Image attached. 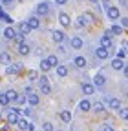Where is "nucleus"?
I'll use <instances>...</instances> for the list:
<instances>
[{"instance_id":"f257e3e1","label":"nucleus","mask_w":128,"mask_h":131,"mask_svg":"<svg viewBox=\"0 0 128 131\" xmlns=\"http://www.w3.org/2000/svg\"><path fill=\"white\" fill-rule=\"evenodd\" d=\"M19 109H11L7 115V124H19Z\"/></svg>"},{"instance_id":"f03ea898","label":"nucleus","mask_w":128,"mask_h":131,"mask_svg":"<svg viewBox=\"0 0 128 131\" xmlns=\"http://www.w3.org/2000/svg\"><path fill=\"white\" fill-rule=\"evenodd\" d=\"M106 13H108V16L112 20H117L119 18V7H114V6H110L108 9H106Z\"/></svg>"},{"instance_id":"7ed1b4c3","label":"nucleus","mask_w":128,"mask_h":131,"mask_svg":"<svg viewBox=\"0 0 128 131\" xmlns=\"http://www.w3.org/2000/svg\"><path fill=\"white\" fill-rule=\"evenodd\" d=\"M17 126H19V127H20L22 131H24V129H28V131H33V126H31V124H29V122H28L26 118H20Z\"/></svg>"},{"instance_id":"20e7f679","label":"nucleus","mask_w":128,"mask_h":131,"mask_svg":"<svg viewBox=\"0 0 128 131\" xmlns=\"http://www.w3.org/2000/svg\"><path fill=\"white\" fill-rule=\"evenodd\" d=\"M108 55H110V51H108V47H104V46H101V47L97 49V57H99L101 60H104V58H108Z\"/></svg>"},{"instance_id":"39448f33","label":"nucleus","mask_w":128,"mask_h":131,"mask_svg":"<svg viewBox=\"0 0 128 131\" xmlns=\"http://www.w3.org/2000/svg\"><path fill=\"white\" fill-rule=\"evenodd\" d=\"M59 22H60V24H62L64 27H68L71 20H70V16H68L66 13H60V15H59Z\"/></svg>"},{"instance_id":"423d86ee","label":"nucleus","mask_w":128,"mask_h":131,"mask_svg":"<svg viewBox=\"0 0 128 131\" xmlns=\"http://www.w3.org/2000/svg\"><path fill=\"white\" fill-rule=\"evenodd\" d=\"M20 71V64H15V66H7V68H6V73L7 75H15V73H19Z\"/></svg>"},{"instance_id":"0eeeda50","label":"nucleus","mask_w":128,"mask_h":131,"mask_svg":"<svg viewBox=\"0 0 128 131\" xmlns=\"http://www.w3.org/2000/svg\"><path fill=\"white\" fill-rule=\"evenodd\" d=\"M60 120H62V122H66V124H70V120H71V113H70L68 109L60 111Z\"/></svg>"},{"instance_id":"6e6552de","label":"nucleus","mask_w":128,"mask_h":131,"mask_svg":"<svg viewBox=\"0 0 128 131\" xmlns=\"http://www.w3.org/2000/svg\"><path fill=\"white\" fill-rule=\"evenodd\" d=\"M4 35H6V38H9V40H15V37H17V35H19V33H17V31H15L13 27H7V29L4 31Z\"/></svg>"},{"instance_id":"1a4fd4ad","label":"nucleus","mask_w":128,"mask_h":131,"mask_svg":"<svg viewBox=\"0 0 128 131\" xmlns=\"http://www.w3.org/2000/svg\"><path fill=\"white\" fill-rule=\"evenodd\" d=\"M28 24L31 26V29H39L40 27V20L37 18V16H31V18L28 20Z\"/></svg>"},{"instance_id":"9d476101","label":"nucleus","mask_w":128,"mask_h":131,"mask_svg":"<svg viewBox=\"0 0 128 131\" xmlns=\"http://www.w3.org/2000/svg\"><path fill=\"white\" fill-rule=\"evenodd\" d=\"M48 9H50L48 2H42V4H39V6H37V13H39V15H46V13H48Z\"/></svg>"},{"instance_id":"9b49d317","label":"nucleus","mask_w":128,"mask_h":131,"mask_svg":"<svg viewBox=\"0 0 128 131\" xmlns=\"http://www.w3.org/2000/svg\"><path fill=\"white\" fill-rule=\"evenodd\" d=\"M71 47H73V49H81V47H83V38L73 37V38H71Z\"/></svg>"},{"instance_id":"f8f14e48","label":"nucleus","mask_w":128,"mask_h":131,"mask_svg":"<svg viewBox=\"0 0 128 131\" xmlns=\"http://www.w3.org/2000/svg\"><path fill=\"white\" fill-rule=\"evenodd\" d=\"M108 104L112 109H121V102H119V98H108Z\"/></svg>"},{"instance_id":"ddd939ff","label":"nucleus","mask_w":128,"mask_h":131,"mask_svg":"<svg viewBox=\"0 0 128 131\" xmlns=\"http://www.w3.org/2000/svg\"><path fill=\"white\" fill-rule=\"evenodd\" d=\"M112 68L114 69H124V64L121 58H114V62H112Z\"/></svg>"},{"instance_id":"4468645a","label":"nucleus","mask_w":128,"mask_h":131,"mask_svg":"<svg viewBox=\"0 0 128 131\" xmlns=\"http://www.w3.org/2000/svg\"><path fill=\"white\" fill-rule=\"evenodd\" d=\"M39 100H40V98H39V95L29 93V96H28V102H29L31 106H37V104H39Z\"/></svg>"},{"instance_id":"2eb2a0df","label":"nucleus","mask_w":128,"mask_h":131,"mask_svg":"<svg viewBox=\"0 0 128 131\" xmlns=\"http://www.w3.org/2000/svg\"><path fill=\"white\" fill-rule=\"evenodd\" d=\"M93 84H95V86H99V88H101V86H104V77H103L101 73H99V75H95Z\"/></svg>"},{"instance_id":"dca6fc26","label":"nucleus","mask_w":128,"mask_h":131,"mask_svg":"<svg viewBox=\"0 0 128 131\" xmlns=\"http://www.w3.org/2000/svg\"><path fill=\"white\" fill-rule=\"evenodd\" d=\"M51 37H53V40H55L57 44H60V42L64 40V35H62V31H53V35H51Z\"/></svg>"},{"instance_id":"f3484780","label":"nucleus","mask_w":128,"mask_h":131,"mask_svg":"<svg viewBox=\"0 0 128 131\" xmlns=\"http://www.w3.org/2000/svg\"><path fill=\"white\" fill-rule=\"evenodd\" d=\"M19 31L22 33V35H28V33L31 31V26H29L28 22H24V24H20V27H19Z\"/></svg>"},{"instance_id":"a211bd4d","label":"nucleus","mask_w":128,"mask_h":131,"mask_svg":"<svg viewBox=\"0 0 128 131\" xmlns=\"http://www.w3.org/2000/svg\"><path fill=\"white\" fill-rule=\"evenodd\" d=\"M51 68H53V66H51V64H50V60H48V58H46V60H42V62H40V69H42V71H50V69H51Z\"/></svg>"},{"instance_id":"6ab92c4d","label":"nucleus","mask_w":128,"mask_h":131,"mask_svg":"<svg viewBox=\"0 0 128 131\" xmlns=\"http://www.w3.org/2000/svg\"><path fill=\"white\" fill-rule=\"evenodd\" d=\"M19 53H20V55H28V53H29V46L24 44V42L19 44Z\"/></svg>"},{"instance_id":"aec40b11","label":"nucleus","mask_w":128,"mask_h":131,"mask_svg":"<svg viewBox=\"0 0 128 131\" xmlns=\"http://www.w3.org/2000/svg\"><path fill=\"white\" fill-rule=\"evenodd\" d=\"M57 75L59 77H66L68 75V68L66 66H57Z\"/></svg>"},{"instance_id":"412c9836","label":"nucleus","mask_w":128,"mask_h":131,"mask_svg":"<svg viewBox=\"0 0 128 131\" xmlns=\"http://www.w3.org/2000/svg\"><path fill=\"white\" fill-rule=\"evenodd\" d=\"M101 46H104V47H110V46H112V38H110V35H104V37L101 38Z\"/></svg>"},{"instance_id":"4be33fe9","label":"nucleus","mask_w":128,"mask_h":131,"mask_svg":"<svg viewBox=\"0 0 128 131\" xmlns=\"http://www.w3.org/2000/svg\"><path fill=\"white\" fill-rule=\"evenodd\" d=\"M75 66H77V68H84V66H86V58L84 57H77L75 58Z\"/></svg>"},{"instance_id":"5701e85b","label":"nucleus","mask_w":128,"mask_h":131,"mask_svg":"<svg viewBox=\"0 0 128 131\" xmlns=\"http://www.w3.org/2000/svg\"><path fill=\"white\" fill-rule=\"evenodd\" d=\"M79 107H81V111H90L92 104H90L88 100H81V104H79Z\"/></svg>"},{"instance_id":"b1692460","label":"nucleus","mask_w":128,"mask_h":131,"mask_svg":"<svg viewBox=\"0 0 128 131\" xmlns=\"http://www.w3.org/2000/svg\"><path fill=\"white\" fill-rule=\"evenodd\" d=\"M84 20H86L84 16H79V18L75 20V27H77V29H81V27H84V24H86Z\"/></svg>"},{"instance_id":"393cba45","label":"nucleus","mask_w":128,"mask_h":131,"mask_svg":"<svg viewBox=\"0 0 128 131\" xmlns=\"http://www.w3.org/2000/svg\"><path fill=\"white\" fill-rule=\"evenodd\" d=\"M123 29H124L123 26H117V24H115V26H112V29H110V31L114 33V35H121V33H123Z\"/></svg>"},{"instance_id":"a878e982","label":"nucleus","mask_w":128,"mask_h":131,"mask_svg":"<svg viewBox=\"0 0 128 131\" xmlns=\"http://www.w3.org/2000/svg\"><path fill=\"white\" fill-rule=\"evenodd\" d=\"M40 93H42V95H50V93H51L50 84H42V86H40Z\"/></svg>"},{"instance_id":"bb28decb","label":"nucleus","mask_w":128,"mask_h":131,"mask_svg":"<svg viewBox=\"0 0 128 131\" xmlns=\"http://www.w3.org/2000/svg\"><path fill=\"white\" fill-rule=\"evenodd\" d=\"M119 117H121L123 120H128V107H121V109H119Z\"/></svg>"},{"instance_id":"cd10ccee","label":"nucleus","mask_w":128,"mask_h":131,"mask_svg":"<svg viewBox=\"0 0 128 131\" xmlns=\"http://www.w3.org/2000/svg\"><path fill=\"white\" fill-rule=\"evenodd\" d=\"M83 91H84L86 95H92V93H93V86H92V84H83Z\"/></svg>"},{"instance_id":"c85d7f7f","label":"nucleus","mask_w":128,"mask_h":131,"mask_svg":"<svg viewBox=\"0 0 128 131\" xmlns=\"http://www.w3.org/2000/svg\"><path fill=\"white\" fill-rule=\"evenodd\" d=\"M6 104H9V96H7V93L0 95V106H6Z\"/></svg>"},{"instance_id":"c756f323","label":"nucleus","mask_w":128,"mask_h":131,"mask_svg":"<svg viewBox=\"0 0 128 131\" xmlns=\"http://www.w3.org/2000/svg\"><path fill=\"white\" fill-rule=\"evenodd\" d=\"M48 60H50V64H51V66H55V68L59 66V58H57L55 55H51V57H48Z\"/></svg>"},{"instance_id":"7c9ffc66","label":"nucleus","mask_w":128,"mask_h":131,"mask_svg":"<svg viewBox=\"0 0 128 131\" xmlns=\"http://www.w3.org/2000/svg\"><path fill=\"white\" fill-rule=\"evenodd\" d=\"M7 96H9V100H17L19 93H17V91H13V89H9V91H7Z\"/></svg>"},{"instance_id":"2f4dec72","label":"nucleus","mask_w":128,"mask_h":131,"mask_svg":"<svg viewBox=\"0 0 128 131\" xmlns=\"http://www.w3.org/2000/svg\"><path fill=\"white\" fill-rule=\"evenodd\" d=\"M126 55H128V53H126V49H124V47H121L119 51H117V58H121V60H123Z\"/></svg>"},{"instance_id":"473e14b6","label":"nucleus","mask_w":128,"mask_h":131,"mask_svg":"<svg viewBox=\"0 0 128 131\" xmlns=\"http://www.w3.org/2000/svg\"><path fill=\"white\" fill-rule=\"evenodd\" d=\"M0 62L9 64V55H7V53H2V55H0Z\"/></svg>"},{"instance_id":"72a5a7b5","label":"nucleus","mask_w":128,"mask_h":131,"mask_svg":"<svg viewBox=\"0 0 128 131\" xmlns=\"http://www.w3.org/2000/svg\"><path fill=\"white\" fill-rule=\"evenodd\" d=\"M42 127H44V131H53V124L51 122H44Z\"/></svg>"},{"instance_id":"f704fd0d","label":"nucleus","mask_w":128,"mask_h":131,"mask_svg":"<svg viewBox=\"0 0 128 131\" xmlns=\"http://www.w3.org/2000/svg\"><path fill=\"white\" fill-rule=\"evenodd\" d=\"M95 111H97V113H103V111H104V106H103V102H97V104H95Z\"/></svg>"},{"instance_id":"c9c22d12","label":"nucleus","mask_w":128,"mask_h":131,"mask_svg":"<svg viewBox=\"0 0 128 131\" xmlns=\"http://www.w3.org/2000/svg\"><path fill=\"white\" fill-rule=\"evenodd\" d=\"M24 37H26V35H22V33L19 31V35H17V37H15V40H17L19 44H22V42H24Z\"/></svg>"},{"instance_id":"e433bc0d","label":"nucleus","mask_w":128,"mask_h":131,"mask_svg":"<svg viewBox=\"0 0 128 131\" xmlns=\"http://www.w3.org/2000/svg\"><path fill=\"white\" fill-rule=\"evenodd\" d=\"M39 86H42V84H48V77H39Z\"/></svg>"},{"instance_id":"4c0bfd02","label":"nucleus","mask_w":128,"mask_h":131,"mask_svg":"<svg viewBox=\"0 0 128 131\" xmlns=\"http://www.w3.org/2000/svg\"><path fill=\"white\" fill-rule=\"evenodd\" d=\"M84 18H86V20H90V22H93V20H95V16H93L92 13H84Z\"/></svg>"},{"instance_id":"58836bf2","label":"nucleus","mask_w":128,"mask_h":131,"mask_svg":"<svg viewBox=\"0 0 128 131\" xmlns=\"http://www.w3.org/2000/svg\"><path fill=\"white\" fill-rule=\"evenodd\" d=\"M29 78H31V80H39V75H37V71H29Z\"/></svg>"},{"instance_id":"ea45409f","label":"nucleus","mask_w":128,"mask_h":131,"mask_svg":"<svg viewBox=\"0 0 128 131\" xmlns=\"http://www.w3.org/2000/svg\"><path fill=\"white\" fill-rule=\"evenodd\" d=\"M103 131H114V127H112L110 124H104V126H103Z\"/></svg>"},{"instance_id":"a19ab883","label":"nucleus","mask_w":128,"mask_h":131,"mask_svg":"<svg viewBox=\"0 0 128 131\" xmlns=\"http://www.w3.org/2000/svg\"><path fill=\"white\" fill-rule=\"evenodd\" d=\"M121 26L123 27H128V18H121Z\"/></svg>"},{"instance_id":"79ce46f5","label":"nucleus","mask_w":128,"mask_h":131,"mask_svg":"<svg viewBox=\"0 0 128 131\" xmlns=\"http://www.w3.org/2000/svg\"><path fill=\"white\" fill-rule=\"evenodd\" d=\"M17 102H19V104H24V102H26V98H24V96H20V95H19V96H17Z\"/></svg>"},{"instance_id":"37998d69","label":"nucleus","mask_w":128,"mask_h":131,"mask_svg":"<svg viewBox=\"0 0 128 131\" xmlns=\"http://www.w3.org/2000/svg\"><path fill=\"white\" fill-rule=\"evenodd\" d=\"M22 113H24V117H29V115H31V111H29V109H22Z\"/></svg>"},{"instance_id":"c03bdc74","label":"nucleus","mask_w":128,"mask_h":131,"mask_svg":"<svg viewBox=\"0 0 128 131\" xmlns=\"http://www.w3.org/2000/svg\"><path fill=\"white\" fill-rule=\"evenodd\" d=\"M55 2H57L59 6H62V4H66V2H68V0H55Z\"/></svg>"},{"instance_id":"a18cd8bd","label":"nucleus","mask_w":128,"mask_h":131,"mask_svg":"<svg viewBox=\"0 0 128 131\" xmlns=\"http://www.w3.org/2000/svg\"><path fill=\"white\" fill-rule=\"evenodd\" d=\"M123 47L126 49V53H128V40H124V42H123Z\"/></svg>"},{"instance_id":"49530a36","label":"nucleus","mask_w":128,"mask_h":131,"mask_svg":"<svg viewBox=\"0 0 128 131\" xmlns=\"http://www.w3.org/2000/svg\"><path fill=\"white\" fill-rule=\"evenodd\" d=\"M0 18H6V15H4V11H2V7H0Z\"/></svg>"},{"instance_id":"de8ad7c7","label":"nucleus","mask_w":128,"mask_h":131,"mask_svg":"<svg viewBox=\"0 0 128 131\" xmlns=\"http://www.w3.org/2000/svg\"><path fill=\"white\" fill-rule=\"evenodd\" d=\"M123 73H124V77L128 78V68H124V69H123Z\"/></svg>"},{"instance_id":"09e8293b","label":"nucleus","mask_w":128,"mask_h":131,"mask_svg":"<svg viewBox=\"0 0 128 131\" xmlns=\"http://www.w3.org/2000/svg\"><path fill=\"white\" fill-rule=\"evenodd\" d=\"M13 2V0H4V4H11Z\"/></svg>"},{"instance_id":"8fccbe9b","label":"nucleus","mask_w":128,"mask_h":131,"mask_svg":"<svg viewBox=\"0 0 128 131\" xmlns=\"http://www.w3.org/2000/svg\"><path fill=\"white\" fill-rule=\"evenodd\" d=\"M90 2H97V0H90Z\"/></svg>"},{"instance_id":"3c124183","label":"nucleus","mask_w":128,"mask_h":131,"mask_svg":"<svg viewBox=\"0 0 128 131\" xmlns=\"http://www.w3.org/2000/svg\"><path fill=\"white\" fill-rule=\"evenodd\" d=\"M0 122H2V117H0Z\"/></svg>"}]
</instances>
